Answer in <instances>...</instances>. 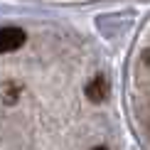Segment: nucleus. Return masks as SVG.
<instances>
[{"instance_id":"7ed1b4c3","label":"nucleus","mask_w":150,"mask_h":150,"mask_svg":"<svg viewBox=\"0 0 150 150\" xmlns=\"http://www.w3.org/2000/svg\"><path fill=\"white\" fill-rule=\"evenodd\" d=\"M91 150H108V148H103V145H98V148H91Z\"/></svg>"},{"instance_id":"f03ea898","label":"nucleus","mask_w":150,"mask_h":150,"mask_svg":"<svg viewBox=\"0 0 150 150\" xmlns=\"http://www.w3.org/2000/svg\"><path fill=\"white\" fill-rule=\"evenodd\" d=\"M86 96H89V101H93V103H101L103 98L108 96V81H106L103 76H96L93 81H89Z\"/></svg>"},{"instance_id":"f257e3e1","label":"nucleus","mask_w":150,"mask_h":150,"mask_svg":"<svg viewBox=\"0 0 150 150\" xmlns=\"http://www.w3.org/2000/svg\"><path fill=\"white\" fill-rule=\"evenodd\" d=\"M25 32L20 27H0V54H8V52H15L25 45Z\"/></svg>"}]
</instances>
